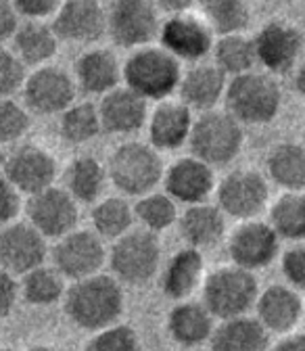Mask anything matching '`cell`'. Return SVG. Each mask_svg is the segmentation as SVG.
Wrapping results in <instances>:
<instances>
[{
  "instance_id": "cell-1",
  "label": "cell",
  "mask_w": 305,
  "mask_h": 351,
  "mask_svg": "<svg viewBox=\"0 0 305 351\" xmlns=\"http://www.w3.org/2000/svg\"><path fill=\"white\" fill-rule=\"evenodd\" d=\"M65 312L84 330H105L123 312V291L113 276L97 274L73 282L65 291Z\"/></svg>"
},
{
  "instance_id": "cell-2",
  "label": "cell",
  "mask_w": 305,
  "mask_h": 351,
  "mask_svg": "<svg viewBox=\"0 0 305 351\" xmlns=\"http://www.w3.org/2000/svg\"><path fill=\"white\" fill-rule=\"evenodd\" d=\"M125 88L145 101L167 99L182 82L180 61L157 47L138 49L121 69Z\"/></svg>"
},
{
  "instance_id": "cell-3",
  "label": "cell",
  "mask_w": 305,
  "mask_h": 351,
  "mask_svg": "<svg viewBox=\"0 0 305 351\" xmlns=\"http://www.w3.org/2000/svg\"><path fill=\"white\" fill-rule=\"evenodd\" d=\"M226 111L239 123L261 125L270 123L282 103V93L278 82L268 73L249 71L245 75L232 77L226 88Z\"/></svg>"
},
{
  "instance_id": "cell-4",
  "label": "cell",
  "mask_w": 305,
  "mask_h": 351,
  "mask_svg": "<svg viewBox=\"0 0 305 351\" xmlns=\"http://www.w3.org/2000/svg\"><path fill=\"white\" fill-rule=\"evenodd\" d=\"M193 157L211 165H226L243 149V128L228 111H207L193 121L188 136Z\"/></svg>"
},
{
  "instance_id": "cell-5",
  "label": "cell",
  "mask_w": 305,
  "mask_h": 351,
  "mask_svg": "<svg viewBox=\"0 0 305 351\" xmlns=\"http://www.w3.org/2000/svg\"><path fill=\"white\" fill-rule=\"evenodd\" d=\"M107 178L127 197H147L163 178V161L153 147L125 143L113 151Z\"/></svg>"
},
{
  "instance_id": "cell-6",
  "label": "cell",
  "mask_w": 305,
  "mask_h": 351,
  "mask_svg": "<svg viewBox=\"0 0 305 351\" xmlns=\"http://www.w3.org/2000/svg\"><path fill=\"white\" fill-rule=\"evenodd\" d=\"M257 280L253 272L239 266L220 268L207 276L203 289V305L220 320L243 318L257 303Z\"/></svg>"
},
{
  "instance_id": "cell-7",
  "label": "cell",
  "mask_w": 305,
  "mask_h": 351,
  "mask_svg": "<svg viewBox=\"0 0 305 351\" xmlns=\"http://www.w3.org/2000/svg\"><path fill=\"white\" fill-rule=\"evenodd\" d=\"M161 263V245L153 232L132 230L115 241L109 253V266L115 280L127 285L149 282Z\"/></svg>"
},
{
  "instance_id": "cell-8",
  "label": "cell",
  "mask_w": 305,
  "mask_h": 351,
  "mask_svg": "<svg viewBox=\"0 0 305 351\" xmlns=\"http://www.w3.org/2000/svg\"><path fill=\"white\" fill-rule=\"evenodd\" d=\"M107 29L117 47L145 49L159 34V11L145 0H119L109 7Z\"/></svg>"
},
{
  "instance_id": "cell-9",
  "label": "cell",
  "mask_w": 305,
  "mask_h": 351,
  "mask_svg": "<svg viewBox=\"0 0 305 351\" xmlns=\"http://www.w3.org/2000/svg\"><path fill=\"white\" fill-rule=\"evenodd\" d=\"M107 259L103 239L93 230H73L59 239L53 249L55 270L63 278L84 280L97 276Z\"/></svg>"
},
{
  "instance_id": "cell-10",
  "label": "cell",
  "mask_w": 305,
  "mask_h": 351,
  "mask_svg": "<svg viewBox=\"0 0 305 351\" xmlns=\"http://www.w3.org/2000/svg\"><path fill=\"white\" fill-rule=\"evenodd\" d=\"M253 47L257 63L264 65L270 73L282 75L299 65L305 49V38L295 25L272 21L257 32Z\"/></svg>"
},
{
  "instance_id": "cell-11",
  "label": "cell",
  "mask_w": 305,
  "mask_h": 351,
  "mask_svg": "<svg viewBox=\"0 0 305 351\" xmlns=\"http://www.w3.org/2000/svg\"><path fill=\"white\" fill-rule=\"evenodd\" d=\"M49 255L47 239L29 222H13L0 230V268L9 274H21L45 266Z\"/></svg>"
},
{
  "instance_id": "cell-12",
  "label": "cell",
  "mask_w": 305,
  "mask_h": 351,
  "mask_svg": "<svg viewBox=\"0 0 305 351\" xmlns=\"http://www.w3.org/2000/svg\"><path fill=\"white\" fill-rule=\"evenodd\" d=\"M268 195V182L259 171L234 169L217 186V207L236 219H249L266 207Z\"/></svg>"
},
{
  "instance_id": "cell-13",
  "label": "cell",
  "mask_w": 305,
  "mask_h": 351,
  "mask_svg": "<svg viewBox=\"0 0 305 351\" xmlns=\"http://www.w3.org/2000/svg\"><path fill=\"white\" fill-rule=\"evenodd\" d=\"M23 99L34 113H65L75 99V82L59 67H38L29 77H25Z\"/></svg>"
},
{
  "instance_id": "cell-14",
  "label": "cell",
  "mask_w": 305,
  "mask_h": 351,
  "mask_svg": "<svg viewBox=\"0 0 305 351\" xmlns=\"http://www.w3.org/2000/svg\"><path fill=\"white\" fill-rule=\"evenodd\" d=\"M5 178L29 197L53 186L57 178V159L42 147L23 145L5 159Z\"/></svg>"
},
{
  "instance_id": "cell-15",
  "label": "cell",
  "mask_w": 305,
  "mask_h": 351,
  "mask_svg": "<svg viewBox=\"0 0 305 351\" xmlns=\"http://www.w3.org/2000/svg\"><path fill=\"white\" fill-rule=\"evenodd\" d=\"M29 224L45 239H63L77 224V205L65 189H47L27 201Z\"/></svg>"
},
{
  "instance_id": "cell-16",
  "label": "cell",
  "mask_w": 305,
  "mask_h": 351,
  "mask_svg": "<svg viewBox=\"0 0 305 351\" xmlns=\"http://www.w3.org/2000/svg\"><path fill=\"white\" fill-rule=\"evenodd\" d=\"M161 49L176 59L199 61L213 49V32L203 17L184 13L167 17L159 29Z\"/></svg>"
},
{
  "instance_id": "cell-17",
  "label": "cell",
  "mask_w": 305,
  "mask_h": 351,
  "mask_svg": "<svg viewBox=\"0 0 305 351\" xmlns=\"http://www.w3.org/2000/svg\"><path fill=\"white\" fill-rule=\"evenodd\" d=\"M280 239L266 222H245L239 226L228 243L230 257L234 266L243 270H259L266 268L278 253Z\"/></svg>"
},
{
  "instance_id": "cell-18",
  "label": "cell",
  "mask_w": 305,
  "mask_h": 351,
  "mask_svg": "<svg viewBox=\"0 0 305 351\" xmlns=\"http://www.w3.org/2000/svg\"><path fill=\"white\" fill-rule=\"evenodd\" d=\"M107 29V13L95 0H69L61 3L53 32L57 38L71 42H95Z\"/></svg>"
},
{
  "instance_id": "cell-19",
  "label": "cell",
  "mask_w": 305,
  "mask_h": 351,
  "mask_svg": "<svg viewBox=\"0 0 305 351\" xmlns=\"http://www.w3.org/2000/svg\"><path fill=\"white\" fill-rule=\"evenodd\" d=\"M163 178L169 199H178L186 205L203 203L215 184L213 169L195 157L178 159L163 173Z\"/></svg>"
},
{
  "instance_id": "cell-20",
  "label": "cell",
  "mask_w": 305,
  "mask_h": 351,
  "mask_svg": "<svg viewBox=\"0 0 305 351\" xmlns=\"http://www.w3.org/2000/svg\"><path fill=\"white\" fill-rule=\"evenodd\" d=\"M149 115L147 101L130 88H115L99 105L101 128L109 134H130L145 125Z\"/></svg>"
},
{
  "instance_id": "cell-21",
  "label": "cell",
  "mask_w": 305,
  "mask_h": 351,
  "mask_svg": "<svg viewBox=\"0 0 305 351\" xmlns=\"http://www.w3.org/2000/svg\"><path fill=\"white\" fill-rule=\"evenodd\" d=\"M257 322L268 332H289L303 316V303L295 289L274 285L257 297Z\"/></svg>"
},
{
  "instance_id": "cell-22",
  "label": "cell",
  "mask_w": 305,
  "mask_h": 351,
  "mask_svg": "<svg viewBox=\"0 0 305 351\" xmlns=\"http://www.w3.org/2000/svg\"><path fill=\"white\" fill-rule=\"evenodd\" d=\"M180 97L188 109H197L201 113L213 111L226 95V75L215 65H197L193 67L180 82Z\"/></svg>"
},
{
  "instance_id": "cell-23",
  "label": "cell",
  "mask_w": 305,
  "mask_h": 351,
  "mask_svg": "<svg viewBox=\"0 0 305 351\" xmlns=\"http://www.w3.org/2000/svg\"><path fill=\"white\" fill-rule=\"evenodd\" d=\"M193 121V113L184 103H161L149 123L151 145L163 151L182 147L191 136Z\"/></svg>"
},
{
  "instance_id": "cell-24",
  "label": "cell",
  "mask_w": 305,
  "mask_h": 351,
  "mask_svg": "<svg viewBox=\"0 0 305 351\" xmlns=\"http://www.w3.org/2000/svg\"><path fill=\"white\" fill-rule=\"evenodd\" d=\"M119 63L111 51L97 49L84 53L75 61V80L77 86L88 95H109L119 82Z\"/></svg>"
},
{
  "instance_id": "cell-25",
  "label": "cell",
  "mask_w": 305,
  "mask_h": 351,
  "mask_svg": "<svg viewBox=\"0 0 305 351\" xmlns=\"http://www.w3.org/2000/svg\"><path fill=\"white\" fill-rule=\"evenodd\" d=\"M226 230L220 207L199 203L191 205L180 217V234L193 249H207L222 241Z\"/></svg>"
},
{
  "instance_id": "cell-26",
  "label": "cell",
  "mask_w": 305,
  "mask_h": 351,
  "mask_svg": "<svg viewBox=\"0 0 305 351\" xmlns=\"http://www.w3.org/2000/svg\"><path fill=\"white\" fill-rule=\"evenodd\" d=\"M167 330L176 343L195 347V345H201L207 339H211L213 316L207 312V307L203 303L182 301L169 312Z\"/></svg>"
},
{
  "instance_id": "cell-27",
  "label": "cell",
  "mask_w": 305,
  "mask_h": 351,
  "mask_svg": "<svg viewBox=\"0 0 305 351\" xmlns=\"http://www.w3.org/2000/svg\"><path fill=\"white\" fill-rule=\"evenodd\" d=\"M211 351H270L268 330L247 316L226 320L211 335Z\"/></svg>"
},
{
  "instance_id": "cell-28",
  "label": "cell",
  "mask_w": 305,
  "mask_h": 351,
  "mask_svg": "<svg viewBox=\"0 0 305 351\" xmlns=\"http://www.w3.org/2000/svg\"><path fill=\"white\" fill-rule=\"evenodd\" d=\"M203 276V253L199 249L186 247L173 253L165 266L161 289L169 299H186L201 282Z\"/></svg>"
},
{
  "instance_id": "cell-29",
  "label": "cell",
  "mask_w": 305,
  "mask_h": 351,
  "mask_svg": "<svg viewBox=\"0 0 305 351\" xmlns=\"http://www.w3.org/2000/svg\"><path fill=\"white\" fill-rule=\"evenodd\" d=\"M270 180L286 193H301L305 189V149L295 143L276 145L266 157Z\"/></svg>"
},
{
  "instance_id": "cell-30",
  "label": "cell",
  "mask_w": 305,
  "mask_h": 351,
  "mask_svg": "<svg viewBox=\"0 0 305 351\" xmlns=\"http://www.w3.org/2000/svg\"><path fill=\"white\" fill-rule=\"evenodd\" d=\"M107 182V171L99 159L82 155L65 171V191L80 203H95Z\"/></svg>"
},
{
  "instance_id": "cell-31",
  "label": "cell",
  "mask_w": 305,
  "mask_h": 351,
  "mask_svg": "<svg viewBox=\"0 0 305 351\" xmlns=\"http://www.w3.org/2000/svg\"><path fill=\"white\" fill-rule=\"evenodd\" d=\"M15 40V55L23 65H45L57 55V36L53 27L40 23V21H27L19 25V29L13 36Z\"/></svg>"
},
{
  "instance_id": "cell-32",
  "label": "cell",
  "mask_w": 305,
  "mask_h": 351,
  "mask_svg": "<svg viewBox=\"0 0 305 351\" xmlns=\"http://www.w3.org/2000/svg\"><path fill=\"white\" fill-rule=\"evenodd\" d=\"M213 55H215V67L224 75H232V77L253 71V65L257 63L253 40L243 34L220 38L213 44Z\"/></svg>"
},
{
  "instance_id": "cell-33",
  "label": "cell",
  "mask_w": 305,
  "mask_h": 351,
  "mask_svg": "<svg viewBox=\"0 0 305 351\" xmlns=\"http://www.w3.org/2000/svg\"><path fill=\"white\" fill-rule=\"evenodd\" d=\"M270 226L278 239L305 241V193H286L270 209Z\"/></svg>"
},
{
  "instance_id": "cell-34",
  "label": "cell",
  "mask_w": 305,
  "mask_h": 351,
  "mask_svg": "<svg viewBox=\"0 0 305 351\" xmlns=\"http://www.w3.org/2000/svg\"><path fill=\"white\" fill-rule=\"evenodd\" d=\"M134 209L121 197H109L93 209V226L101 239H121L134 224Z\"/></svg>"
},
{
  "instance_id": "cell-35",
  "label": "cell",
  "mask_w": 305,
  "mask_h": 351,
  "mask_svg": "<svg viewBox=\"0 0 305 351\" xmlns=\"http://www.w3.org/2000/svg\"><path fill=\"white\" fill-rule=\"evenodd\" d=\"M203 13L205 23L211 27V32L220 34V38L243 34L251 19L249 5L243 0H211L203 5Z\"/></svg>"
},
{
  "instance_id": "cell-36",
  "label": "cell",
  "mask_w": 305,
  "mask_h": 351,
  "mask_svg": "<svg viewBox=\"0 0 305 351\" xmlns=\"http://www.w3.org/2000/svg\"><path fill=\"white\" fill-rule=\"evenodd\" d=\"M19 293L29 305L47 307L57 303L65 295V282L55 268L40 266L23 276V282L19 285Z\"/></svg>"
},
{
  "instance_id": "cell-37",
  "label": "cell",
  "mask_w": 305,
  "mask_h": 351,
  "mask_svg": "<svg viewBox=\"0 0 305 351\" xmlns=\"http://www.w3.org/2000/svg\"><path fill=\"white\" fill-rule=\"evenodd\" d=\"M101 130L103 128H101L99 107H95L93 103L71 105L65 113H61L59 132L65 143L71 145L90 143Z\"/></svg>"
},
{
  "instance_id": "cell-38",
  "label": "cell",
  "mask_w": 305,
  "mask_h": 351,
  "mask_svg": "<svg viewBox=\"0 0 305 351\" xmlns=\"http://www.w3.org/2000/svg\"><path fill=\"white\" fill-rule=\"evenodd\" d=\"M176 205L167 195L151 193L143 197L134 207V217L145 226L147 232H161L176 222Z\"/></svg>"
},
{
  "instance_id": "cell-39",
  "label": "cell",
  "mask_w": 305,
  "mask_h": 351,
  "mask_svg": "<svg viewBox=\"0 0 305 351\" xmlns=\"http://www.w3.org/2000/svg\"><path fill=\"white\" fill-rule=\"evenodd\" d=\"M84 351H143V345L134 328L113 324L105 330H99Z\"/></svg>"
},
{
  "instance_id": "cell-40",
  "label": "cell",
  "mask_w": 305,
  "mask_h": 351,
  "mask_svg": "<svg viewBox=\"0 0 305 351\" xmlns=\"http://www.w3.org/2000/svg\"><path fill=\"white\" fill-rule=\"evenodd\" d=\"M29 113L11 99H0V145L19 141L29 130Z\"/></svg>"
},
{
  "instance_id": "cell-41",
  "label": "cell",
  "mask_w": 305,
  "mask_h": 351,
  "mask_svg": "<svg viewBox=\"0 0 305 351\" xmlns=\"http://www.w3.org/2000/svg\"><path fill=\"white\" fill-rule=\"evenodd\" d=\"M25 84V65L19 57L0 47V97H11Z\"/></svg>"
},
{
  "instance_id": "cell-42",
  "label": "cell",
  "mask_w": 305,
  "mask_h": 351,
  "mask_svg": "<svg viewBox=\"0 0 305 351\" xmlns=\"http://www.w3.org/2000/svg\"><path fill=\"white\" fill-rule=\"evenodd\" d=\"M282 274L293 289L305 291V243H297L282 255Z\"/></svg>"
},
{
  "instance_id": "cell-43",
  "label": "cell",
  "mask_w": 305,
  "mask_h": 351,
  "mask_svg": "<svg viewBox=\"0 0 305 351\" xmlns=\"http://www.w3.org/2000/svg\"><path fill=\"white\" fill-rule=\"evenodd\" d=\"M19 209H21L19 191L7 178H0V230L15 222Z\"/></svg>"
},
{
  "instance_id": "cell-44",
  "label": "cell",
  "mask_w": 305,
  "mask_h": 351,
  "mask_svg": "<svg viewBox=\"0 0 305 351\" xmlns=\"http://www.w3.org/2000/svg\"><path fill=\"white\" fill-rule=\"evenodd\" d=\"M19 17H25L27 21H40L47 19V17H53L59 9V3L55 0H17L13 3Z\"/></svg>"
},
{
  "instance_id": "cell-45",
  "label": "cell",
  "mask_w": 305,
  "mask_h": 351,
  "mask_svg": "<svg viewBox=\"0 0 305 351\" xmlns=\"http://www.w3.org/2000/svg\"><path fill=\"white\" fill-rule=\"evenodd\" d=\"M19 299V285L13 274L0 268V318H7Z\"/></svg>"
},
{
  "instance_id": "cell-46",
  "label": "cell",
  "mask_w": 305,
  "mask_h": 351,
  "mask_svg": "<svg viewBox=\"0 0 305 351\" xmlns=\"http://www.w3.org/2000/svg\"><path fill=\"white\" fill-rule=\"evenodd\" d=\"M19 29V13L13 3L0 0V42H5L15 36Z\"/></svg>"
},
{
  "instance_id": "cell-47",
  "label": "cell",
  "mask_w": 305,
  "mask_h": 351,
  "mask_svg": "<svg viewBox=\"0 0 305 351\" xmlns=\"http://www.w3.org/2000/svg\"><path fill=\"white\" fill-rule=\"evenodd\" d=\"M155 7L157 11H163L167 17H178L188 13L191 3H186V0H169V3H155Z\"/></svg>"
},
{
  "instance_id": "cell-48",
  "label": "cell",
  "mask_w": 305,
  "mask_h": 351,
  "mask_svg": "<svg viewBox=\"0 0 305 351\" xmlns=\"http://www.w3.org/2000/svg\"><path fill=\"white\" fill-rule=\"evenodd\" d=\"M272 351H305V332L284 337Z\"/></svg>"
},
{
  "instance_id": "cell-49",
  "label": "cell",
  "mask_w": 305,
  "mask_h": 351,
  "mask_svg": "<svg viewBox=\"0 0 305 351\" xmlns=\"http://www.w3.org/2000/svg\"><path fill=\"white\" fill-rule=\"evenodd\" d=\"M295 88H297V93L305 97V61L299 63L297 71H295Z\"/></svg>"
},
{
  "instance_id": "cell-50",
  "label": "cell",
  "mask_w": 305,
  "mask_h": 351,
  "mask_svg": "<svg viewBox=\"0 0 305 351\" xmlns=\"http://www.w3.org/2000/svg\"><path fill=\"white\" fill-rule=\"evenodd\" d=\"M27 351H61V349L53 345H36V347H29Z\"/></svg>"
},
{
  "instance_id": "cell-51",
  "label": "cell",
  "mask_w": 305,
  "mask_h": 351,
  "mask_svg": "<svg viewBox=\"0 0 305 351\" xmlns=\"http://www.w3.org/2000/svg\"><path fill=\"white\" fill-rule=\"evenodd\" d=\"M5 159H7V157H5L3 149H0V169H3V167H5Z\"/></svg>"
},
{
  "instance_id": "cell-52",
  "label": "cell",
  "mask_w": 305,
  "mask_h": 351,
  "mask_svg": "<svg viewBox=\"0 0 305 351\" xmlns=\"http://www.w3.org/2000/svg\"><path fill=\"white\" fill-rule=\"evenodd\" d=\"M0 351H11V349H7V347H0Z\"/></svg>"
},
{
  "instance_id": "cell-53",
  "label": "cell",
  "mask_w": 305,
  "mask_h": 351,
  "mask_svg": "<svg viewBox=\"0 0 305 351\" xmlns=\"http://www.w3.org/2000/svg\"><path fill=\"white\" fill-rule=\"evenodd\" d=\"M303 132H305V125H303Z\"/></svg>"
},
{
  "instance_id": "cell-54",
  "label": "cell",
  "mask_w": 305,
  "mask_h": 351,
  "mask_svg": "<svg viewBox=\"0 0 305 351\" xmlns=\"http://www.w3.org/2000/svg\"><path fill=\"white\" fill-rule=\"evenodd\" d=\"M303 316H305V310H303Z\"/></svg>"
}]
</instances>
